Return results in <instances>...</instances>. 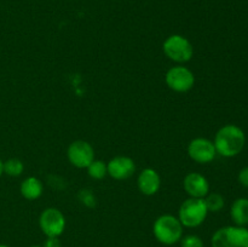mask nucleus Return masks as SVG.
Masks as SVG:
<instances>
[{"instance_id": "obj_12", "label": "nucleus", "mask_w": 248, "mask_h": 247, "mask_svg": "<svg viewBox=\"0 0 248 247\" xmlns=\"http://www.w3.org/2000/svg\"><path fill=\"white\" fill-rule=\"evenodd\" d=\"M138 190L145 196H153L161 188V177L152 167L143 169L137 177Z\"/></svg>"}, {"instance_id": "obj_13", "label": "nucleus", "mask_w": 248, "mask_h": 247, "mask_svg": "<svg viewBox=\"0 0 248 247\" xmlns=\"http://www.w3.org/2000/svg\"><path fill=\"white\" fill-rule=\"evenodd\" d=\"M19 191L26 200H38L44 193V184L36 177H27L26 179L22 181L21 185H19Z\"/></svg>"}, {"instance_id": "obj_5", "label": "nucleus", "mask_w": 248, "mask_h": 247, "mask_svg": "<svg viewBox=\"0 0 248 247\" xmlns=\"http://www.w3.org/2000/svg\"><path fill=\"white\" fill-rule=\"evenodd\" d=\"M162 51L169 60L184 64L193 58L194 47L189 39L181 34H172L162 44Z\"/></svg>"}, {"instance_id": "obj_9", "label": "nucleus", "mask_w": 248, "mask_h": 247, "mask_svg": "<svg viewBox=\"0 0 248 247\" xmlns=\"http://www.w3.org/2000/svg\"><path fill=\"white\" fill-rule=\"evenodd\" d=\"M67 157L70 164L77 169H87L94 160V149L91 143L86 140H74L68 147Z\"/></svg>"}, {"instance_id": "obj_19", "label": "nucleus", "mask_w": 248, "mask_h": 247, "mask_svg": "<svg viewBox=\"0 0 248 247\" xmlns=\"http://www.w3.org/2000/svg\"><path fill=\"white\" fill-rule=\"evenodd\" d=\"M181 247H205L203 240L195 234L186 235L181 239Z\"/></svg>"}, {"instance_id": "obj_7", "label": "nucleus", "mask_w": 248, "mask_h": 247, "mask_svg": "<svg viewBox=\"0 0 248 247\" xmlns=\"http://www.w3.org/2000/svg\"><path fill=\"white\" fill-rule=\"evenodd\" d=\"M67 220L62 211L56 207H48L39 217V227L46 237H60L64 232Z\"/></svg>"}, {"instance_id": "obj_3", "label": "nucleus", "mask_w": 248, "mask_h": 247, "mask_svg": "<svg viewBox=\"0 0 248 247\" xmlns=\"http://www.w3.org/2000/svg\"><path fill=\"white\" fill-rule=\"evenodd\" d=\"M208 210L203 199L188 198L178 210V219L184 228H198L206 220Z\"/></svg>"}, {"instance_id": "obj_16", "label": "nucleus", "mask_w": 248, "mask_h": 247, "mask_svg": "<svg viewBox=\"0 0 248 247\" xmlns=\"http://www.w3.org/2000/svg\"><path fill=\"white\" fill-rule=\"evenodd\" d=\"M87 174L91 177L92 179L96 181H101L104 177L108 174V170H107V164L102 160L94 159L91 164L87 167Z\"/></svg>"}, {"instance_id": "obj_22", "label": "nucleus", "mask_w": 248, "mask_h": 247, "mask_svg": "<svg viewBox=\"0 0 248 247\" xmlns=\"http://www.w3.org/2000/svg\"><path fill=\"white\" fill-rule=\"evenodd\" d=\"M2 174H4V161L0 159V177H1Z\"/></svg>"}, {"instance_id": "obj_4", "label": "nucleus", "mask_w": 248, "mask_h": 247, "mask_svg": "<svg viewBox=\"0 0 248 247\" xmlns=\"http://www.w3.org/2000/svg\"><path fill=\"white\" fill-rule=\"evenodd\" d=\"M212 247H248L247 227L227 225L216 230L211 239Z\"/></svg>"}, {"instance_id": "obj_15", "label": "nucleus", "mask_w": 248, "mask_h": 247, "mask_svg": "<svg viewBox=\"0 0 248 247\" xmlns=\"http://www.w3.org/2000/svg\"><path fill=\"white\" fill-rule=\"evenodd\" d=\"M206 203V207H207L208 212H219L224 208L225 206V200L223 198V195H220L219 193H208L207 195L203 198Z\"/></svg>"}, {"instance_id": "obj_14", "label": "nucleus", "mask_w": 248, "mask_h": 247, "mask_svg": "<svg viewBox=\"0 0 248 247\" xmlns=\"http://www.w3.org/2000/svg\"><path fill=\"white\" fill-rule=\"evenodd\" d=\"M230 218L234 225L247 227L248 225V199L239 198L232 203L230 207Z\"/></svg>"}, {"instance_id": "obj_11", "label": "nucleus", "mask_w": 248, "mask_h": 247, "mask_svg": "<svg viewBox=\"0 0 248 247\" xmlns=\"http://www.w3.org/2000/svg\"><path fill=\"white\" fill-rule=\"evenodd\" d=\"M183 189L189 198L203 199L210 193V183L203 174L199 172H189L183 179Z\"/></svg>"}, {"instance_id": "obj_23", "label": "nucleus", "mask_w": 248, "mask_h": 247, "mask_svg": "<svg viewBox=\"0 0 248 247\" xmlns=\"http://www.w3.org/2000/svg\"><path fill=\"white\" fill-rule=\"evenodd\" d=\"M0 247H10V246H7V245L5 244H0Z\"/></svg>"}, {"instance_id": "obj_21", "label": "nucleus", "mask_w": 248, "mask_h": 247, "mask_svg": "<svg viewBox=\"0 0 248 247\" xmlns=\"http://www.w3.org/2000/svg\"><path fill=\"white\" fill-rule=\"evenodd\" d=\"M43 247H62L60 237H46Z\"/></svg>"}, {"instance_id": "obj_2", "label": "nucleus", "mask_w": 248, "mask_h": 247, "mask_svg": "<svg viewBox=\"0 0 248 247\" xmlns=\"http://www.w3.org/2000/svg\"><path fill=\"white\" fill-rule=\"evenodd\" d=\"M184 227L178 217L172 215H161L153 224V234L160 244L165 246L176 245L183 237Z\"/></svg>"}, {"instance_id": "obj_18", "label": "nucleus", "mask_w": 248, "mask_h": 247, "mask_svg": "<svg viewBox=\"0 0 248 247\" xmlns=\"http://www.w3.org/2000/svg\"><path fill=\"white\" fill-rule=\"evenodd\" d=\"M78 199H79L80 203L84 205L87 208H93L97 205V198L93 194V191L89 188L80 189L78 193Z\"/></svg>"}, {"instance_id": "obj_8", "label": "nucleus", "mask_w": 248, "mask_h": 247, "mask_svg": "<svg viewBox=\"0 0 248 247\" xmlns=\"http://www.w3.org/2000/svg\"><path fill=\"white\" fill-rule=\"evenodd\" d=\"M186 153L193 161L202 165L210 164L217 156V150H216L213 140L205 137H198L191 139L186 148Z\"/></svg>"}, {"instance_id": "obj_10", "label": "nucleus", "mask_w": 248, "mask_h": 247, "mask_svg": "<svg viewBox=\"0 0 248 247\" xmlns=\"http://www.w3.org/2000/svg\"><path fill=\"white\" fill-rule=\"evenodd\" d=\"M107 170H108V176L113 179L125 181L133 176L136 172V164L132 157L119 155L109 160L107 164Z\"/></svg>"}, {"instance_id": "obj_24", "label": "nucleus", "mask_w": 248, "mask_h": 247, "mask_svg": "<svg viewBox=\"0 0 248 247\" xmlns=\"http://www.w3.org/2000/svg\"><path fill=\"white\" fill-rule=\"evenodd\" d=\"M31 247H43V246H36V245H35V246H31Z\"/></svg>"}, {"instance_id": "obj_6", "label": "nucleus", "mask_w": 248, "mask_h": 247, "mask_svg": "<svg viewBox=\"0 0 248 247\" xmlns=\"http://www.w3.org/2000/svg\"><path fill=\"white\" fill-rule=\"evenodd\" d=\"M165 81L172 91L177 93H186L195 85V75L186 65H174L167 70Z\"/></svg>"}, {"instance_id": "obj_17", "label": "nucleus", "mask_w": 248, "mask_h": 247, "mask_svg": "<svg viewBox=\"0 0 248 247\" xmlns=\"http://www.w3.org/2000/svg\"><path fill=\"white\" fill-rule=\"evenodd\" d=\"M24 172V164L17 157H11L4 161V173L10 177H19Z\"/></svg>"}, {"instance_id": "obj_1", "label": "nucleus", "mask_w": 248, "mask_h": 247, "mask_svg": "<svg viewBox=\"0 0 248 247\" xmlns=\"http://www.w3.org/2000/svg\"><path fill=\"white\" fill-rule=\"evenodd\" d=\"M215 147L217 154L223 157H234L244 150L246 135L244 130L234 124L222 126L215 136Z\"/></svg>"}, {"instance_id": "obj_20", "label": "nucleus", "mask_w": 248, "mask_h": 247, "mask_svg": "<svg viewBox=\"0 0 248 247\" xmlns=\"http://www.w3.org/2000/svg\"><path fill=\"white\" fill-rule=\"evenodd\" d=\"M237 179H239L240 184L245 188H248V166L244 167L241 171L239 172V176H237Z\"/></svg>"}]
</instances>
